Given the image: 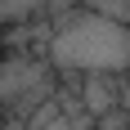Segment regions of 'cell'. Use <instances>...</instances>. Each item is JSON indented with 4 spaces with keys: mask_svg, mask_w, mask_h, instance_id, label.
Wrapping results in <instances>:
<instances>
[{
    "mask_svg": "<svg viewBox=\"0 0 130 130\" xmlns=\"http://www.w3.org/2000/svg\"><path fill=\"white\" fill-rule=\"evenodd\" d=\"M45 63L54 72L81 76H126L130 72V27L99 18L90 9H67L45 40Z\"/></svg>",
    "mask_w": 130,
    "mask_h": 130,
    "instance_id": "1",
    "label": "cell"
},
{
    "mask_svg": "<svg viewBox=\"0 0 130 130\" xmlns=\"http://www.w3.org/2000/svg\"><path fill=\"white\" fill-rule=\"evenodd\" d=\"M54 72L45 58H9L0 67V99L18 112H31V103H50Z\"/></svg>",
    "mask_w": 130,
    "mask_h": 130,
    "instance_id": "2",
    "label": "cell"
},
{
    "mask_svg": "<svg viewBox=\"0 0 130 130\" xmlns=\"http://www.w3.org/2000/svg\"><path fill=\"white\" fill-rule=\"evenodd\" d=\"M117 90H121V76H85L81 81V108H85V117L99 121L108 112H117L121 108Z\"/></svg>",
    "mask_w": 130,
    "mask_h": 130,
    "instance_id": "3",
    "label": "cell"
},
{
    "mask_svg": "<svg viewBox=\"0 0 130 130\" xmlns=\"http://www.w3.org/2000/svg\"><path fill=\"white\" fill-rule=\"evenodd\" d=\"M27 130H94V121L85 112H58V99H50L45 112H36L27 121Z\"/></svg>",
    "mask_w": 130,
    "mask_h": 130,
    "instance_id": "4",
    "label": "cell"
},
{
    "mask_svg": "<svg viewBox=\"0 0 130 130\" xmlns=\"http://www.w3.org/2000/svg\"><path fill=\"white\" fill-rule=\"evenodd\" d=\"M81 9L99 13V18H112V23L130 27V0H81Z\"/></svg>",
    "mask_w": 130,
    "mask_h": 130,
    "instance_id": "5",
    "label": "cell"
},
{
    "mask_svg": "<svg viewBox=\"0 0 130 130\" xmlns=\"http://www.w3.org/2000/svg\"><path fill=\"white\" fill-rule=\"evenodd\" d=\"M5 5V18L9 23H23V18H36V13H50L54 0H0Z\"/></svg>",
    "mask_w": 130,
    "mask_h": 130,
    "instance_id": "6",
    "label": "cell"
},
{
    "mask_svg": "<svg viewBox=\"0 0 130 130\" xmlns=\"http://www.w3.org/2000/svg\"><path fill=\"white\" fill-rule=\"evenodd\" d=\"M0 23H5V5H0Z\"/></svg>",
    "mask_w": 130,
    "mask_h": 130,
    "instance_id": "7",
    "label": "cell"
}]
</instances>
